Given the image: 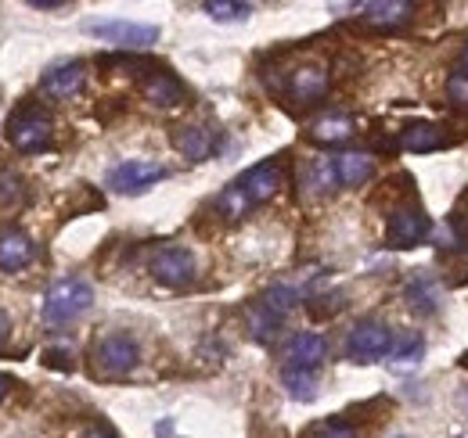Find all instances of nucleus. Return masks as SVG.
<instances>
[{
    "mask_svg": "<svg viewBox=\"0 0 468 438\" xmlns=\"http://www.w3.org/2000/svg\"><path fill=\"white\" fill-rule=\"evenodd\" d=\"M44 363L55 367V370H72V352L69 349H48L44 352Z\"/></svg>",
    "mask_w": 468,
    "mask_h": 438,
    "instance_id": "29",
    "label": "nucleus"
},
{
    "mask_svg": "<svg viewBox=\"0 0 468 438\" xmlns=\"http://www.w3.org/2000/svg\"><path fill=\"white\" fill-rule=\"evenodd\" d=\"M303 438H356V432H353L350 424H343V421H321Z\"/></svg>",
    "mask_w": 468,
    "mask_h": 438,
    "instance_id": "27",
    "label": "nucleus"
},
{
    "mask_svg": "<svg viewBox=\"0 0 468 438\" xmlns=\"http://www.w3.org/2000/svg\"><path fill=\"white\" fill-rule=\"evenodd\" d=\"M282 320H285V317H278V313H274L271 306H263V302H256V306L249 309V330H252L256 341H271L274 330L282 328Z\"/></svg>",
    "mask_w": 468,
    "mask_h": 438,
    "instance_id": "24",
    "label": "nucleus"
},
{
    "mask_svg": "<svg viewBox=\"0 0 468 438\" xmlns=\"http://www.w3.org/2000/svg\"><path fill=\"white\" fill-rule=\"evenodd\" d=\"M202 11H206L213 22H241V18L252 15V7H249V4H238V0H206Z\"/></svg>",
    "mask_w": 468,
    "mask_h": 438,
    "instance_id": "25",
    "label": "nucleus"
},
{
    "mask_svg": "<svg viewBox=\"0 0 468 438\" xmlns=\"http://www.w3.org/2000/svg\"><path fill=\"white\" fill-rule=\"evenodd\" d=\"M83 438H116V432H112V428H105V424H98V428H90Z\"/></svg>",
    "mask_w": 468,
    "mask_h": 438,
    "instance_id": "32",
    "label": "nucleus"
},
{
    "mask_svg": "<svg viewBox=\"0 0 468 438\" xmlns=\"http://www.w3.org/2000/svg\"><path fill=\"white\" fill-rule=\"evenodd\" d=\"M408 302L414 313H421V317H429V313H436L440 309V295H436V284H432V276H414L408 284Z\"/></svg>",
    "mask_w": 468,
    "mask_h": 438,
    "instance_id": "22",
    "label": "nucleus"
},
{
    "mask_svg": "<svg viewBox=\"0 0 468 438\" xmlns=\"http://www.w3.org/2000/svg\"><path fill=\"white\" fill-rule=\"evenodd\" d=\"M393 438H408V435H393Z\"/></svg>",
    "mask_w": 468,
    "mask_h": 438,
    "instance_id": "35",
    "label": "nucleus"
},
{
    "mask_svg": "<svg viewBox=\"0 0 468 438\" xmlns=\"http://www.w3.org/2000/svg\"><path fill=\"white\" fill-rule=\"evenodd\" d=\"M458 72H465V76H468V47L462 51V61H458Z\"/></svg>",
    "mask_w": 468,
    "mask_h": 438,
    "instance_id": "34",
    "label": "nucleus"
},
{
    "mask_svg": "<svg viewBox=\"0 0 468 438\" xmlns=\"http://www.w3.org/2000/svg\"><path fill=\"white\" fill-rule=\"evenodd\" d=\"M465 226H468V219H465Z\"/></svg>",
    "mask_w": 468,
    "mask_h": 438,
    "instance_id": "36",
    "label": "nucleus"
},
{
    "mask_svg": "<svg viewBox=\"0 0 468 438\" xmlns=\"http://www.w3.org/2000/svg\"><path fill=\"white\" fill-rule=\"evenodd\" d=\"M324 356H328V341L314 330H299L285 345V367H295V370H317Z\"/></svg>",
    "mask_w": 468,
    "mask_h": 438,
    "instance_id": "12",
    "label": "nucleus"
},
{
    "mask_svg": "<svg viewBox=\"0 0 468 438\" xmlns=\"http://www.w3.org/2000/svg\"><path fill=\"white\" fill-rule=\"evenodd\" d=\"M285 94L299 101V105H314L328 94V68L324 65H299L289 72V83H285Z\"/></svg>",
    "mask_w": 468,
    "mask_h": 438,
    "instance_id": "10",
    "label": "nucleus"
},
{
    "mask_svg": "<svg viewBox=\"0 0 468 438\" xmlns=\"http://www.w3.org/2000/svg\"><path fill=\"white\" fill-rule=\"evenodd\" d=\"M166 176V169L159 162H148V159H126L109 172V187L119 194H141L148 191L152 183H159Z\"/></svg>",
    "mask_w": 468,
    "mask_h": 438,
    "instance_id": "8",
    "label": "nucleus"
},
{
    "mask_svg": "<svg viewBox=\"0 0 468 438\" xmlns=\"http://www.w3.org/2000/svg\"><path fill=\"white\" fill-rule=\"evenodd\" d=\"M148 270L166 287H187L195 280V256L187 248H180V245H166V248H159L152 256Z\"/></svg>",
    "mask_w": 468,
    "mask_h": 438,
    "instance_id": "7",
    "label": "nucleus"
},
{
    "mask_svg": "<svg viewBox=\"0 0 468 438\" xmlns=\"http://www.w3.org/2000/svg\"><path fill=\"white\" fill-rule=\"evenodd\" d=\"M335 172H339V183H343V187H360V183L371 180L375 159L364 155V151H343V155L335 159Z\"/></svg>",
    "mask_w": 468,
    "mask_h": 438,
    "instance_id": "17",
    "label": "nucleus"
},
{
    "mask_svg": "<svg viewBox=\"0 0 468 438\" xmlns=\"http://www.w3.org/2000/svg\"><path fill=\"white\" fill-rule=\"evenodd\" d=\"M83 79H87V65L83 61H61V65L44 72L40 90L48 98H55V101H69V98H76L83 90Z\"/></svg>",
    "mask_w": 468,
    "mask_h": 438,
    "instance_id": "11",
    "label": "nucleus"
},
{
    "mask_svg": "<svg viewBox=\"0 0 468 438\" xmlns=\"http://www.w3.org/2000/svg\"><path fill=\"white\" fill-rule=\"evenodd\" d=\"M141 360V349L130 334H105L94 345V370L105 378H126Z\"/></svg>",
    "mask_w": 468,
    "mask_h": 438,
    "instance_id": "4",
    "label": "nucleus"
},
{
    "mask_svg": "<svg viewBox=\"0 0 468 438\" xmlns=\"http://www.w3.org/2000/svg\"><path fill=\"white\" fill-rule=\"evenodd\" d=\"M144 98L155 105V109H176V105H184L187 101V90H184V83L176 79L174 72H166V68H159V72H148V79H144Z\"/></svg>",
    "mask_w": 468,
    "mask_h": 438,
    "instance_id": "16",
    "label": "nucleus"
},
{
    "mask_svg": "<svg viewBox=\"0 0 468 438\" xmlns=\"http://www.w3.org/2000/svg\"><path fill=\"white\" fill-rule=\"evenodd\" d=\"M421 356H425L421 334H414V330L393 334V349H389V363H393V367H414Z\"/></svg>",
    "mask_w": 468,
    "mask_h": 438,
    "instance_id": "20",
    "label": "nucleus"
},
{
    "mask_svg": "<svg viewBox=\"0 0 468 438\" xmlns=\"http://www.w3.org/2000/svg\"><path fill=\"white\" fill-rule=\"evenodd\" d=\"M353 137V119L350 115H321L314 126H310V141L314 144H343Z\"/></svg>",
    "mask_w": 468,
    "mask_h": 438,
    "instance_id": "18",
    "label": "nucleus"
},
{
    "mask_svg": "<svg viewBox=\"0 0 468 438\" xmlns=\"http://www.w3.org/2000/svg\"><path fill=\"white\" fill-rule=\"evenodd\" d=\"M11 388H15V384H11V378H7V374H0V402L11 395Z\"/></svg>",
    "mask_w": 468,
    "mask_h": 438,
    "instance_id": "33",
    "label": "nucleus"
},
{
    "mask_svg": "<svg viewBox=\"0 0 468 438\" xmlns=\"http://www.w3.org/2000/svg\"><path fill=\"white\" fill-rule=\"evenodd\" d=\"M389 349H393V330L382 320H360L346 338V356L353 363H375L389 356Z\"/></svg>",
    "mask_w": 468,
    "mask_h": 438,
    "instance_id": "6",
    "label": "nucleus"
},
{
    "mask_svg": "<svg viewBox=\"0 0 468 438\" xmlns=\"http://www.w3.org/2000/svg\"><path fill=\"white\" fill-rule=\"evenodd\" d=\"M282 384L289 388L292 399L310 402L317 395V370H295V367H282Z\"/></svg>",
    "mask_w": 468,
    "mask_h": 438,
    "instance_id": "23",
    "label": "nucleus"
},
{
    "mask_svg": "<svg viewBox=\"0 0 468 438\" xmlns=\"http://www.w3.org/2000/svg\"><path fill=\"white\" fill-rule=\"evenodd\" d=\"M26 205V180L15 172V169H4L0 165V213H18Z\"/></svg>",
    "mask_w": 468,
    "mask_h": 438,
    "instance_id": "21",
    "label": "nucleus"
},
{
    "mask_svg": "<svg viewBox=\"0 0 468 438\" xmlns=\"http://www.w3.org/2000/svg\"><path fill=\"white\" fill-rule=\"evenodd\" d=\"M418 4L410 0H371V4H360V18L367 26H378V29H397L414 18Z\"/></svg>",
    "mask_w": 468,
    "mask_h": 438,
    "instance_id": "14",
    "label": "nucleus"
},
{
    "mask_svg": "<svg viewBox=\"0 0 468 438\" xmlns=\"http://www.w3.org/2000/svg\"><path fill=\"white\" fill-rule=\"evenodd\" d=\"M33 7L37 11H61V7H69L65 0H33Z\"/></svg>",
    "mask_w": 468,
    "mask_h": 438,
    "instance_id": "31",
    "label": "nucleus"
},
{
    "mask_svg": "<svg viewBox=\"0 0 468 438\" xmlns=\"http://www.w3.org/2000/svg\"><path fill=\"white\" fill-rule=\"evenodd\" d=\"M278 187H282V169H278V162H260L252 165L245 176H238L231 187L217 198V209H220V216L234 223V219L245 216L249 209L271 202L278 194Z\"/></svg>",
    "mask_w": 468,
    "mask_h": 438,
    "instance_id": "1",
    "label": "nucleus"
},
{
    "mask_svg": "<svg viewBox=\"0 0 468 438\" xmlns=\"http://www.w3.org/2000/svg\"><path fill=\"white\" fill-rule=\"evenodd\" d=\"M400 144L414 151V155H429V151H440L443 144H447V137H443V130L440 126H429V122H414L404 130V137H400Z\"/></svg>",
    "mask_w": 468,
    "mask_h": 438,
    "instance_id": "19",
    "label": "nucleus"
},
{
    "mask_svg": "<svg viewBox=\"0 0 468 438\" xmlns=\"http://www.w3.org/2000/svg\"><path fill=\"white\" fill-rule=\"evenodd\" d=\"M429 234V216L418 209V205H404L389 216V226H386V241L393 248H414L421 245V237Z\"/></svg>",
    "mask_w": 468,
    "mask_h": 438,
    "instance_id": "9",
    "label": "nucleus"
},
{
    "mask_svg": "<svg viewBox=\"0 0 468 438\" xmlns=\"http://www.w3.org/2000/svg\"><path fill=\"white\" fill-rule=\"evenodd\" d=\"M4 137H7V144L18 148L22 155H37V151H48V148H51L55 122H51V115L40 109V105H22V109L7 119Z\"/></svg>",
    "mask_w": 468,
    "mask_h": 438,
    "instance_id": "2",
    "label": "nucleus"
},
{
    "mask_svg": "<svg viewBox=\"0 0 468 438\" xmlns=\"http://www.w3.org/2000/svg\"><path fill=\"white\" fill-rule=\"evenodd\" d=\"M90 36L105 40V44H116L126 51H141V47H152L159 40V26H144V22H126V18H105V22H90L87 26Z\"/></svg>",
    "mask_w": 468,
    "mask_h": 438,
    "instance_id": "5",
    "label": "nucleus"
},
{
    "mask_svg": "<svg viewBox=\"0 0 468 438\" xmlns=\"http://www.w3.org/2000/svg\"><path fill=\"white\" fill-rule=\"evenodd\" d=\"M7 338H11V317L0 309V352H4V345H7Z\"/></svg>",
    "mask_w": 468,
    "mask_h": 438,
    "instance_id": "30",
    "label": "nucleus"
},
{
    "mask_svg": "<svg viewBox=\"0 0 468 438\" xmlns=\"http://www.w3.org/2000/svg\"><path fill=\"white\" fill-rule=\"evenodd\" d=\"M33 256H37V248H33L29 234H22V230H15V226L0 230V270H4V274L26 270V266L33 263Z\"/></svg>",
    "mask_w": 468,
    "mask_h": 438,
    "instance_id": "15",
    "label": "nucleus"
},
{
    "mask_svg": "<svg viewBox=\"0 0 468 438\" xmlns=\"http://www.w3.org/2000/svg\"><path fill=\"white\" fill-rule=\"evenodd\" d=\"M447 94H451V105H454V109L468 111V76L465 72H454V76H451Z\"/></svg>",
    "mask_w": 468,
    "mask_h": 438,
    "instance_id": "28",
    "label": "nucleus"
},
{
    "mask_svg": "<svg viewBox=\"0 0 468 438\" xmlns=\"http://www.w3.org/2000/svg\"><path fill=\"white\" fill-rule=\"evenodd\" d=\"M94 306V287L80 276H65V280H55L44 295V320L48 324H72L80 320L87 309Z\"/></svg>",
    "mask_w": 468,
    "mask_h": 438,
    "instance_id": "3",
    "label": "nucleus"
},
{
    "mask_svg": "<svg viewBox=\"0 0 468 438\" xmlns=\"http://www.w3.org/2000/svg\"><path fill=\"white\" fill-rule=\"evenodd\" d=\"M310 187H314V191H321V194H328V191H335V187H339L335 159H317V162L310 165Z\"/></svg>",
    "mask_w": 468,
    "mask_h": 438,
    "instance_id": "26",
    "label": "nucleus"
},
{
    "mask_svg": "<svg viewBox=\"0 0 468 438\" xmlns=\"http://www.w3.org/2000/svg\"><path fill=\"white\" fill-rule=\"evenodd\" d=\"M174 148L187 159V162H206L217 148V137L209 126H198V122H187V126H176L174 130Z\"/></svg>",
    "mask_w": 468,
    "mask_h": 438,
    "instance_id": "13",
    "label": "nucleus"
}]
</instances>
